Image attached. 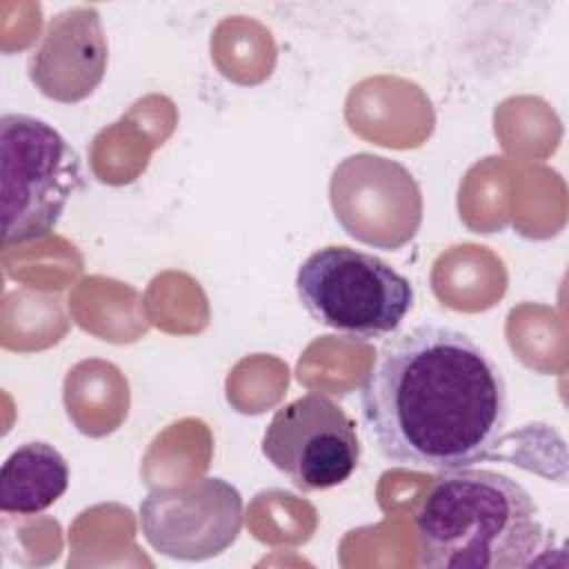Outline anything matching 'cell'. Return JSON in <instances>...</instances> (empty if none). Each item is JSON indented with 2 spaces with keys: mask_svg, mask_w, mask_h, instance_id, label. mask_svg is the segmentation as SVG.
<instances>
[{
  "mask_svg": "<svg viewBox=\"0 0 569 569\" xmlns=\"http://www.w3.org/2000/svg\"><path fill=\"white\" fill-rule=\"evenodd\" d=\"M138 522L160 556L200 562L227 551L242 531V496L216 476L156 487L142 498Z\"/></svg>",
  "mask_w": 569,
  "mask_h": 569,
  "instance_id": "obj_6",
  "label": "cell"
},
{
  "mask_svg": "<svg viewBox=\"0 0 569 569\" xmlns=\"http://www.w3.org/2000/svg\"><path fill=\"white\" fill-rule=\"evenodd\" d=\"M107 38L96 7L56 13L27 60L29 80L58 102H78L93 93L107 71Z\"/></svg>",
  "mask_w": 569,
  "mask_h": 569,
  "instance_id": "obj_8",
  "label": "cell"
},
{
  "mask_svg": "<svg viewBox=\"0 0 569 569\" xmlns=\"http://www.w3.org/2000/svg\"><path fill=\"white\" fill-rule=\"evenodd\" d=\"M531 493L493 469H447L416 511L422 567L516 569L536 565L545 527Z\"/></svg>",
  "mask_w": 569,
  "mask_h": 569,
  "instance_id": "obj_2",
  "label": "cell"
},
{
  "mask_svg": "<svg viewBox=\"0 0 569 569\" xmlns=\"http://www.w3.org/2000/svg\"><path fill=\"white\" fill-rule=\"evenodd\" d=\"M2 244L49 236L82 184L76 149L49 122L27 113L0 118Z\"/></svg>",
  "mask_w": 569,
  "mask_h": 569,
  "instance_id": "obj_4",
  "label": "cell"
},
{
  "mask_svg": "<svg viewBox=\"0 0 569 569\" xmlns=\"http://www.w3.org/2000/svg\"><path fill=\"white\" fill-rule=\"evenodd\" d=\"M360 413L380 456L398 467H473L500 445L507 382L471 336L418 325L378 351L360 385Z\"/></svg>",
  "mask_w": 569,
  "mask_h": 569,
  "instance_id": "obj_1",
  "label": "cell"
},
{
  "mask_svg": "<svg viewBox=\"0 0 569 569\" xmlns=\"http://www.w3.org/2000/svg\"><path fill=\"white\" fill-rule=\"evenodd\" d=\"M360 451L351 418L318 391L280 407L262 436L264 458L300 491L342 485L358 469Z\"/></svg>",
  "mask_w": 569,
  "mask_h": 569,
  "instance_id": "obj_5",
  "label": "cell"
},
{
  "mask_svg": "<svg viewBox=\"0 0 569 569\" xmlns=\"http://www.w3.org/2000/svg\"><path fill=\"white\" fill-rule=\"evenodd\" d=\"M69 487V465L49 442H24L0 469V509L36 516L49 509Z\"/></svg>",
  "mask_w": 569,
  "mask_h": 569,
  "instance_id": "obj_9",
  "label": "cell"
},
{
  "mask_svg": "<svg viewBox=\"0 0 569 569\" xmlns=\"http://www.w3.org/2000/svg\"><path fill=\"white\" fill-rule=\"evenodd\" d=\"M296 293L316 322L353 340L396 333L413 307V287L400 271L345 244L309 253L296 271Z\"/></svg>",
  "mask_w": 569,
  "mask_h": 569,
  "instance_id": "obj_3",
  "label": "cell"
},
{
  "mask_svg": "<svg viewBox=\"0 0 569 569\" xmlns=\"http://www.w3.org/2000/svg\"><path fill=\"white\" fill-rule=\"evenodd\" d=\"M329 198L351 238L389 251L407 244L422 220V198L411 173L371 153L349 156L336 167Z\"/></svg>",
  "mask_w": 569,
  "mask_h": 569,
  "instance_id": "obj_7",
  "label": "cell"
}]
</instances>
